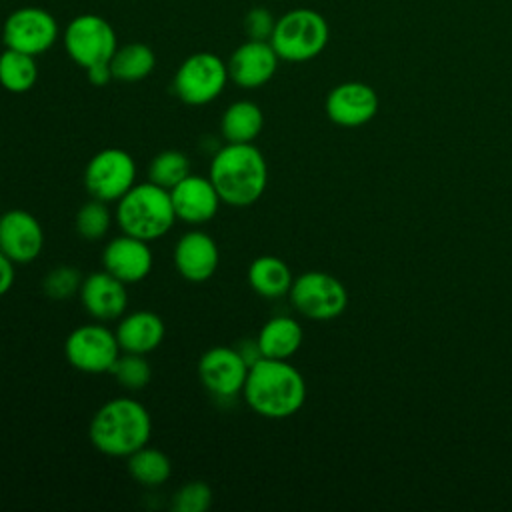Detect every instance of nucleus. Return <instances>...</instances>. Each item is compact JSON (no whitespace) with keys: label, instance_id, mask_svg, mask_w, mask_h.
Listing matches in <instances>:
<instances>
[{"label":"nucleus","instance_id":"nucleus-23","mask_svg":"<svg viewBox=\"0 0 512 512\" xmlns=\"http://www.w3.org/2000/svg\"><path fill=\"white\" fill-rule=\"evenodd\" d=\"M262 128H264V112L252 100L232 102L220 118V132L224 140L232 144L254 142L260 136Z\"/></svg>","mask_w":512,"mask_h":512},{"label":"nucleus","instance_id":"nucleus-30","mask_svg":"<svg viewBox=\"0 0 512 512\" xmlns=\"http://www.w3.org/2000/svg\"><path fill=\"white\" fill-rule=\"evenodd\" d=\"M82 280L84 278L80 276L78 268L60 264V266L48 270L46 276L42 278V292L50 300H68L74 294H78Z\"/></svg>","mask_w":512,"mask_h":512},{"label":"nucleus","instance_id":"nucleus-24","mask_svg":"<svg viewBox=\"0 0 512 512\" xmlns=\"http://www.w3.org/2000/svg\"><path fill=\"white\" fill-rule=\"evenodd\" d=\"M156 66L154 50L144 42H128L118 46L114 56L110 58V68L114 80L120 82H140L152 74Z\"/></svg>","mask_w":512,"mask_h":512},{"label":"nucleus","instance_id":"nucleus-6","mask_svg":"<svg viewBox=\"0 0 512 512\" xmlns=\"http://www.w3.org/2000/svg\"><path fill=\"white\" fill-rule=\"evenodd\" d=\"M228 80V64L220 56L214 52H196L178 66L172 90L180 102L204 106L224 92Z\"/></svg>","mask_w":512,"mask_h":512},{"label":"nucleus","instance_id":"nucleus-33","mask_svg":"<svg viewBox=\"0 0 512 512\" xmlns=\"http://www.w3.org/2000/svg\"><path fill=\"white\" fill-rule=\"evenodd\" d=\"M86 78L92 86H106L114 80L112 76V68H110V62H100V64H94L90 68H86Z\"/></svg>","mask_w":512,"mask_h":512},{"label":"nucleus","instance_id":"nucleus-15","mask_svg":"<svg viewBox=\"0 0 512 512\" xmlns=\"http://www.w3.org/2000/svg\"><path fill=\"white\" fill-rule=\"evenodd\" d=\"M102 266L124 284H136L150 276L154 256L150 242L124 234L108 240L102 250Z\"/></svg>","mask_w":512,"mask_h":512},{"label":"nucleus","instance_id":"nucleus-34","mask_svg":"<svg viewBox=\"0 0 512 512\" xmlns=\"http://www.w3.org/2000/svg\"><path fill=\"white\" fill-rule=\"evenodd\" d=\"M16 272H14V262L0 250V296L8 294L12 284H14Z\"/></svg>","mask_w":512,"mask_h":512},{"label":"nucleus","instance_id":"nucleus-28","mask_svg":"<svg viewBox=\"0 0 512 512\" xmlns=\"http://www.w3.org/2000/svg\"><path fill=\"white\" fill-rule=\"evenodd\" d=\"M110 226H112V214L108 210V202H102L96 198L84 202L74 216L76 234L86 242L102 240L108 234Z\"/></svg>","mask_w":512,"mask_h":512},{"label":"nucleus","instance_id":"nucleus-3","mask_svg":"<svg viewBox=\"0 0 512 512\" xmlns=\"http://www.w3.org/2000/svg\"><path fill=\"white\" fill-rule=\"evenodd\" d=\"M152 416L146 406L130 396L106 400L92 416L88 438L110 458H128L150 442Z\"/></svg>","mask_w":512,"mask_h":512},{"label":"nucleus","instance_id":"nucleus-27","mask_svg":"<svg viewBox=\"0 0 512 512\" xmlns=\"http://www.w3.org/2000/svg\"><path fill=\"white\" fill-rule=\"evenodd\" d=\"M190 174V160L180 150H162L148 164V180L172 190Z\"/></svg>","mask_w":512,"mask_h":512},{"label":"nucleus","instance_id":"nucleus-29","mask_svg":"<svg viewBox=\"0 0 512 512\" xmlns=\"http://www.w3.org/2000/svg\"><path fill=\"white\" fill-rule=\"evenodd\" d=\"M110 374L114 380L132 392L144 390L152 380V366L146 360L144 354H132V352H120L114 366L110 368Z\"/></svg>","mask_w":512,"mask_h":512},{"label":"nucleus","instance_id":"nucleus-31","mask_svg":"<svg viewBox=\"0 0 512 512\" xmlns=\"http://www.w3.org/2000/svg\"><path fill=\"white\" fill-rule=\"evenodd\" d=\"M212 504V490L206 482L194 480L180 486L172 496L174 512H206Z\"/></svg>","mask_w":512,"mask_h":512},{"label":"nucleus","instance_id":"nucleus-19","mask_svg":"<svg viewBox=\"0 0 512 512\" xmlns=\"http://www.w3.org/2000/svg\"><path fill=\"white\" fill-rule=\"evenodd\" d=\"M170 198L176 218L190 226L210 222L222 204V198L216 192L212 180L192 172L170 190Z\"/></svg>","mask_w":512,"mask_h":512},{"label":"nucleus","instance_id":"nucleus-17","mask_svg":"<svg viewBox=\"0 0 512 512\" xmlns=\"http://www.w3.org/2000/svg\"><path fill=\"white\" fill-rule=\"evenodd\" d=\"M80 304L96 322L120 320L128 308L126 284L106 270L88 274L78 290Z\"/></svg>","mask_w":512,"mask_h":512},{"label":"nucleus","instance_id":"nucleus-9","mask_svg":"<svg viewBox=\"0 0 512 512\" xmlns=\"http://www.w3.org/2000/svg\"><path fill=\"white\" fill-rule=\"evenodd\" d=\"M116 334L104 322H90L74 328L64 340V356L72 368L84 374L110 372L120 356Z\"/></svg>","mask_w":512,"mask_h":512},{"label":"nucleus","instance_id":"nucleus-25","mask_svg":"<svg viewBox=\"0 0 512 512\" xmlns=\"http://www.w3.org/2000/svg\"><path fill=\"white\" fill-rule=\"evenodd\" d=\"M126 468L130 478L146 488H158L166 484L172 474V462L168 454L148 444L126 458Z\"/></svg>","mask_w":512,"mask_h":512},{"label":"nucleus","instance_id":"nucleus-13","mask_svg":"<svg viewBox=\"0 0 512 512\" xmlns=\"http://www.w3.org/2000/svg\"><path fill=\"white\" fill-rule=\"evenodd\" d=\"M326 116L342 128H358L368 124L378 112V94L364 82H342L326 96Z\"/></svg>","mask_w":512,"mask_h":512},{"label":"nucleus","instance_id":"nucleus-10","mask_svg":"<svg viewBox=\"0 0 512 512\" xmlns=\"http://www.w3.org/2000/svg\"><path fill=\"white\" fill-rule=\"evenodd\" d=\"M136 184L134 158L116 146L96 152L84 168V186L92 198L118 202Z\"/></svg>","mask_w":512,"mask_h":512},{"label":"nucleus","instance_id":"nucleus-7","mask_svg":"<svg viewBox=\"0 0 512 512\" xmlns=\"http://www.w3.org/2000/svg\"><path fill=\"white\" fill-rule=\"evenodd\" d=\"M288 298L298 314L316 322L340 316L348 304L344 284L336 276L320 270H310L294 278Z\"/></svg>","mask_w":512,"mask_h":512},{"label":"nucleus","instance_id":"nucleus-8","mask_svg":"<svg viewBox=\"0 0 512 512\" xmlns=\"http://www.w3.org/2000/svg\"><path fill=\"white\" fill-rule=\"evenodd\" d=\"M62 44L68 58L86 70L94 64L110 62L118 48V38L106 18L98 14H80L66 24Z\"/></svg>","mask_w":512,"mask_h":512},{"label":"nucleus","instance_id":"nucleus-26","mask_svg":"<svg viewBox=\"0 0 512 512\" xmlns=\"http://www.w3.org/2000/svg\"><path fill=\"white\" fill-rule=\"evenodd\" d=\"M38 80L36 56L4 48L0 54V86L12 94L28 92Z\"/></svg>","mask_w":512,"mask_h":512},{"label":"nucleus","instance_id":"nucleus-16","mask_svg":"<svg viewBox=\"0 0 512 512\" xmlns=\"http://www.w3.org/2000/svg\"><path fill=\"white\" fill-rule=\"evenodd\" d=\"M278 54L270 40H246L230 56L228 76L230 80L246 90L260 88L272 80L278 68Z\"/></svg>","mask_w":512,"mask_h":512},{"label":"nucleus","instance_id":"nucleus-12","mask_svg":"<svg viewBox=\"0 0 512 512\" xmlns=\"http://www.w3.org/2000/svg\"><path fill=\"white\" fill-rule=\"evenodd\" d=\"M248 368L238 348L212 346L198 360V378L214 398L232 400L242 394Z\"/></svg>","mask_w":512,"mask_h":512},{"label":"nucleus","instance_id":"nucleus-18","mask_svg":"<svg viewBox=\"0 0 512 512\" xmlns=\"http://www.w3.org/2000/svg\"><path fill=\"white\" fill-rule=\"evenodd\" d=\"M174 268L188 282L210 280L220 264L216 240L204 230H188L174 244Z\"/></svg>","mask_w":512,"mask_h":512},{"label":"nucleus","instance_id":"nucleus-4","mask_svg":"<svg viewBox=\"0 0 512 512\" xmlns=\"http://www.w3.org/2000/svg\"><path fill=\"white\" fill-rule=\"evenodd\" d=\"M114 218L124 234L136 236L146 242H154L168 234L178 220L172 206L170 190L150 180L134 184L116 202Z\"/></svg>","mask_w":512,"mask_h":512},{"label":"nucleus","instance_id":"nucleus-1","mask_svg":"<svg viewBox=\"0 0 512 512\" xmlns=\"http://www.w3.org/2000/svg\"><path fill=\"white\" fill-rule=\"evenodd\" d=\"M242 398L258 416L282 420L302 408L306 382L288 360L258 358L248 368Z\"/></svg>","mask_w":512,"mask_h":512},{"label":"nucleus","instance_id":"nucleus-11","mask_svg":"<svg viewBox=\"0 0 512 512\" xmlns=\"http://www.w3.org/2000/svg\"><path fill=\"white\" fill-rule=\"evenodd\" d=\"M58 32V22L48 10L40 6H22L6 16L2 42L4 48L40 56L56 44Z\"/></svg>","mask_w":512,"mask_h":512},{"label":"nucleus","instance_id":"nucleus-21","mask_svg":"<svg viewBox=\"0 0 512 512\" xmlns=\"http://www.w3.org/2000/svg\"><path fill=\"white\" fill-rule=\"evenodd\" d=\"M302 340V326L290 316L270 318L256 336L260 356L274 360H290L300 350Z\"/></svg>","mask_w":512,"mask_h":512},{"label":"nucleus","instance_id":"nucleus-20","mask_svg":"<svg viewBox=\"0 0 512 512\" xmlns=\"http://www.w3.org/2000/svg\"><path fill=\"white\" fill-rule=\"evenodd\" d=\"M114 334L122 352L148 356L162 344L166 326L156 312L136 310L120 318Z\"/></svg>","mask_w":512,"mask_h":512},{"label":"nucleus","instance_id":"nucleus-5","mask_svg":"<svg viewBox=\"0 0 512 512\" xmlns=\"http://www.w3.org/2000/svg\"><path fill=\"white\" fill-rule=\"evenodd\" d=\"M328 40L330 26L320 12L294 8L276 18L270 44L284 62H308L324 52Z\"/></svg>","mask_w":512,"mask_h":512},{"label":"nucleus","instance_id":"nucleus-32","mask_svg":"<svg viewBox=\"0 0 512 512\" xmlns=\"http://www.w3.org/2000/svg\"><path fill=\"white\" fill-rule=\"evenodd\" d=\"M274 26L276 18L264 6H256L244 16V32L250 40H270Z\"/></svg>","mask_w":512,"mask_h":512},{"label":"nucleus","instance_id":"nucleus-22","mask_svg":"<svg viewBox=\"0 0 512 512\" xmlns=\"http://www.w3.org/2000/svg\"><path fill=\"white\" fill-rule=\"evenodd\" d=\"M246 278L250 288L262 298L286 296L294 282L288 264L278 256H270V254L254 258L248 266Z\"/></svg>","mask_w":512,"mask_h":512},{"label":"nucleus","instance_id":"nucleus-14","mask_svg":"<svg viewBox=\"0 0 512 512\" xmlns=\"http://www.w3.org/2000/svg\"><path fill=\"white\" fill-rule=\"evenodd\" d=\"M44 248V230L38 218L22 208L0 214V250L14 264L34 262Z\"/></svg>","mask_w":512,"mask_h":512},{"label":"nucleus","instance_id":"nucleus-2","mask_svg":"<svg viewBox=\"0 0 512 512\" xmlns=\"http://www.w3.org/2000/svg\"><path fill=\"white\" fill-rule=\"evenodd\" d=\"M222 202L232 208H248L256 204L268 186V164L264 154L250 144L226 142L220 146L208 166Z\"/></svg>","mask_w":512,"mask_h":512}]
</instances>
